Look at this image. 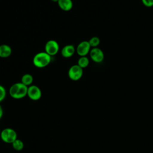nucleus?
<instances>
[{
    "mask_svg": "<svg viewBox=\"0 0 153 153\" xmlns=\"http://www.w3.org/2000/svg\"><path fill=\"white\" fill-rule=\"evenodd\" d=\"M57 4L59 8L65 11H70L73 7L72 0H59Z\"/></svg>",
    "mask_w": 153,
    "mask_h": 153,
    "instance_id": "nucleus-10",
    "label": "nucleus"
},
{
    "mask_svg": "<svg viewBox=\"0 0 153 153\" xmlns=\"http://www.w3.org/2000/svg\"><path fill=\"white\" fill-rule=\"evenodd\" d=\"M1 139L8 143H12L17 139L16 131L11 128H4L1 133Z\"/></svg>",
    "mask_w": 153,
    "mask_h": 153,
    "instance_id": "nucleus-3",
    "label": "nucleus"
},
{
    "mask_svg": "<svg viewBox=\"0 0 153 153\" xmlns=\"http://www.w3.org/2000/svg\"><path fill=\"white\" fill-rule=\"evenodd\" d=\"M68 76L72 81H78L83 75V69L77 64L74 65L70 67L68 70Z\"/></svg>",
    "mask_w": 153,
    "mask_h": 153,
    "instance_id": "nucleus-4",
    "label": "nucleus"
},
{
    "mask_svg": "<svg viewBox=\"0 0 153 153\" xmlns=\"http://www.w3.org/2000/svg\"><path fill=\"white\" fill-rule=\"evenodd\" d=\"M12 53L11 47L7 44L0 45V57L7 58L10 56Z\"/></svg>",
    "mask_w": 153,
    "mask_h": 153,
    "instance_id": "nucleus-11",
    "label": "nucleus"
},
{
    "mask_svg": "<svg viewBox=\"0 0 153 153\" xmlns=\"http://www.w3.org/2000/svg\"><path fill=\"white\" fill-rule=\"evenodd\" d=\"M2 115H3V110H2V107H1V105H0V119H1V118L2 117Z\"/></svg>",
    "mask_w": 153,
    "mask_h": 153,
    "instance_id": "nucleus-18",
    "label": "nucleus"
},
{
    "mask_svg": "<svg viewBox=\"0 0 153 153\" xmlns=\"http://www.w3.org/2000/svg\"><path fill=\"white\" fill-rule=\"evenodd\" d=\"M89 54L91 59L95 63H101L104 59V53L103 51L98 47L92 48Z\"/></svg>",
    "mask_w": 153,
    "mask_h": 153,
    "instance_id": "nucleus-7",
    "label": "nucleus"
},
{
    "mask_svg": "<svg viewBox=\"0 0 153 153\" xmlns=\"http://www.w3.org/2000/svg\"><path fill=\"white\" fill-rule=\"evenodd\" d=\"M88 42H89L91 47L96 48V47H97L98 45L100 44V41L98 37L93 36L90 39V40L88 41Z\"/></svg>",
    "mask_w": 153,
    "mask_h": 153,
    "instance_id": "nucleus-15",
    "label": "nucleus"
},
{
    "mask_svg": "<svg viewBox=\"0 0 153 153\" xmlns=\"http://www.w3.org/2000/svg\"><path fill=\"white\" fill-rule=\"evenodd\" d=\"M89 63V59L87 56H81L78 60L77 65L81 68L84 69L88 66Z\"/></svg>",
    "mask_w": 153,
    "mask_h": 153,
    "instance_id": "nucleus-13",
    "label": "nucleus"
},
{
    "mask_svg": "<svg viewBox=\"0 0 153 153\" xmlns=\"http://www.w3.org/2000/svg\"><path fill=\"white\" fill-rule=\"evenodd\" d=\"M12 146L15 150L20 151L23 149L24 147V143L21 140L17 139L12 143Z\"/></svg>",
    "mask_w": 153,
    "mask_h": 153,
    "instance_id": "nucleus-14",
    "label": "nucleus"
},
{
    "mask_svg": "<svg viewBox=\"0 0 153 153\" xmlns=\"http://www.w3.org/2000/svg\"><path fill=\"white\" fill-rule=\"evenodd\" d=\"M33 81V78L32 75L29 74H24L21 78V82L27 87L32 85Z\"/></svg>",
    "mask_w": 153,
    "mask_h": 153,
    "instance_id": "nucleus-12",
    "label": "nucleus"
},
{
    "mask_svg": "<svg viewBox=\"0 0 153 153\" xmlns=\"http://www.w3.org/2000/svg\"><path fill=\"white\" fill-rule=\"evenodd\" d=\"M142 4L147 7H151L153 6V0H141Z\"/></svg>",
    "mask_w": 153,
    "mask_h": 153,
    "instance_id": "nucleus-17",
    "label": "nucleus"
},
{
    "mask_svg": "<svg viewBox=\"0 0 153 153\" xmlns=\"http://www.w3.org/2000/svg\"><path fill=\"white\" fill-rule=\"evenodd\" d=\"M51 56L46 52L36 53L33 58V65L38 68H43L47 66L51 62Z\"/></svg>",
    "mask_w": 153,
    "mask_h": 153,
    "instance_id": "nucleus-2",
    "label": "nucleus"
},
{
    "mask_svg": "<svg viewBox=\"0 0 153 153\" xmlns=\"http://www.w3.org/2000/svg\"><path fill=\"white\" fill-rule=\"evenodd\" d=\"M27 96L33 100H39L42 96V91L39 87L35 85H31L28 87Z\"/></svg>",
    "mask_w": 153,
    "mask_h": 153,
    "instance_id": "nucleus-6",
    "label": "nucleus"
},
{
    "mask_svg": "<svg viewBox=\"0 0 153 153\" xmlns=\"http://www.w3.org/2000/svg\"><path fill=\"white\" fill-rule=\"evenodd\" d=\"M28 87L20 82L13 84L9 89L10 96L14 99H19L25 97L27 94Z\"/></svg>",
    "mask_w": 153,
    "mask_h": 153,
    "instance_id": "nucleus-1",
    "label": "nucleus"
},
{
    "mask_svg": "<svg viewBox=\"0 0 153 153\" xmlns=\"http://www.w3.org/2000/svg\"><path fill=\"white\" fill-rule=\"evenodd\" d=\"M53 2H57H57L59 1V0H51Z\"/></svg>",
    "mask_w": 153,
    "mask_h": 153,
    "instance_id": "nucleus-19",
    "label": "nucleus"
},
{
    "mask_svg": "<svg viewBox=\"0 0 153 153\" xmlns=\"http://www.w3.org/2000/svg\"><path fill=\"white\" fill-rule=\"evenodd\" d=\"M76 51V49L74 45L72 44L66 45L62 48L61 50V54L65 58H69L72 57L75 52Z\"/></svg>",
    "mask_w": 153,
    "mask_h": 153,
    "instance_id": "nucleus-9",
    "label": "nucleus"
},
{
    "mask_svg": "<svg viewBox=\"0 0 153 153\" xmlns=\"http://www.w3.org/2000/svg\"><path fill=\"white\" fill-rule=\"evenodd\" d=\"M59 51V45L58 42L53 39L48 41L45 44V52L51 56L57 54Z\"/></svg>",
    "mask_w": 153,
    "mask_h": 153,
    "instance_id": "nucleus-5",
    "label": "nucleus"
},
{
    "mask_svg": "<svg viewBox=\"0 0 153 153\" xmlns=\"http://www.w3.org/2000/svg\"><path fill=\"white\" fill-rule=\"evenodd\" d=\"M91 50V46L87 41L81 42L76 47V53L81 56H86Z\"/></svg>",
    "mask_w": 153,
    "mask_h": 153,
    "instance_id": "nucleus-8",
    "label": "nucleus"
},
{
    "mask_svg": "<svg viewBox=\"0 0 153 153\" xmlns=\"http://www.w3.org/2000/svg\"><path fill=\"white\" fill-rule=\"evenodd\" d=\"M6 90L5 88L0 85V102H2L5 97Z\"/></svg>",
    "mask_w": 153,
    "mask_h": 153,
    "instance_id": "nucleus-16",
    "label": "nucleus"
}]
</instances>
